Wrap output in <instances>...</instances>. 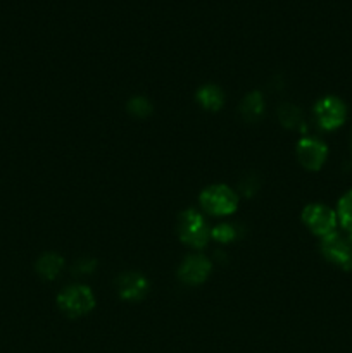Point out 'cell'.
<instances>
[{"label": "cell", "mask_w": 352, "mask_h": 353, "mask_svg": "<svg viewBox=\"0 0 352 353\" xmlns=\"http://www.w3.org/2000/svg\"><path fill=\"white\" fill-rule=\"evenodd\" d=\"M349 240V264H347V271H352V234H347Z\"/></svg>", "instance_id": "17"}, {"label": "cell", "mask_w": 352, "mask_h": 353, "mask_svg": "<svg viewBox=\"0 0 352 353\" xmlns=\"http://www.w3.org/2000/svg\"><path fill=\"white\" fill-rule=\"evenodd\" d=\"M200 207L211 216H231L238 207L237 193L231 192L226 185H211L202 190L199 196Z\"/></svg>", "instance_id": "1"}, {"label": "cell", "mask_w": 352, "mask_h": 353, "mask_svg": "<svg viewBox=\"0 0 352 353\" xmlns=\"http://www.w3.org/2000/svg\"><path fill=\"white\" fill-rule=\"evenodd\" d=\"M351 148H352V133H351Z\"/></svg>", "instance_id": "18"}, {"label": "cell", "mask_w": 352, "mask_h": 353, "mask_svg": "<svg viewBox=\"0 0 352 353\" xmlns=\"http://www.w3.org/2000/svg\"><path fill=\"white\" fill-rule=\"evenodd\" d=\"M211 271H213V264H211L209 259H206L204 255H190L179 265L178 278L185 285L195 286L206 281Z\"/></svg>", "instance_id": "7"}, {"label": "cell", "mask_w": 352, "mask_h": 353, "mask_svg": "<svg viewBox=\"0 0 352 353\" xmlns=\"http://www.w3.org/2000/svg\"><path fill=\"white\" fill-rule=\"evenodd\" d=\"M211 238L219 241V243H230V241H233L237 238V230L231 224H217L216 228L211 230Z\"/></svg>", "instance_id": "15"}, {"label": "cell", "mask_w": 352, "mask_h": 353, "mask_svg": "<svg viewBox=\"0 0 352 353\" xmlns=\"http://www.w3.org/2000/svg\"><path fill=\"white\" fill-rule=\"evenodd\" d=\"M128 110H130L133 116L145 117L147 114H150V103H148V100L144 99V97H135V99H131L130 103H128Z\"/></svg>", "instance_id": "16"}, {"label": "cell", "mask_w": 352, "mask_h": 353, "mask_svg": "<svg viewBox=\"0 0 352 353\" xmlns=\"http://www.w3.org/2000/svg\"><path fill=\"white\" fill-rule=\"evenodd\" d=\"M302 221L311 233L316 236H328V234L335 233L337 230L338 217L335 210L330 207L323 205V203H309L306 209L302 210Z\"/></svg>", "instance_id": "4"}, {"label": "cell", "mask_w": 352, "mask_h": 353, "mask_svg": "<svg viewBox=\"0 0 352 353\" xmlns=\"http://www.w3.org/2000/svg\"><path fill=\"white\" fill-rule=\"evenodd\" d=\"M295 152L300 165L309 169V171H317V169L323 168L328 155L326 145L323 141L316 140V138H302V140H299Z\"/></svg>", "instance_id": "6"}, {"label": "cell", "mask_w": 352, "mask_h": 353, "mask_svg": "<svg viewBox=\"0 0 352 353\" xmlns=\"http://www.w3.org/2000/svg\"><path fill=\"white\" fill-rule=\"evenodd\" d=\"M197 102H199L206 110L216 112V110H221V107H223L224 93L223 90L217 88V86L206 85L197 92Z\"/></svg>", "instance_id": "10"}, {"label": "cell", "mask_w": 352, "mask_h": 353, "mask_svg": "<svg viewBox=\"0 0 352 353\" xmlns=\"http://www.w3.org/2000/svg\"><path fill=\"white\" fill-rule=\"evenodd\" d=\"M62 269H64V259L57 254H45L37 262V272L43 279L59 278Z\"/></svg>", "instance_id": "11"}, {"label": "cell", "mask_w": 352, "mask_h": 353, "mask_svg": "<svg viewBox=\"0 0 352 353\" xmlns=\"http://www.w3.org/2000/svg\"><path fill=\"white\" fill-rule=\"evenodd\" d=\"M321 254L331 264L347 271L349 264V240L340 233H331L321 238Z\"/></svg>", "instance_id": "8"}, {"label": "cell", "mask_w": 352, "mask_h": 353, "mask_svg": "<svg viewBox=\"0 0 352 353\" xmlns=\"http://www.w3.org/2000/svg\"><path fill=\"white\" fill-rule=\"evenodd\" d=\"M117 292L128 302H138L148 292V281L140 272H124L117 278Z\"/></svg>", "instance_id": "9"}, {"label": "cell", "mask_w": 352, "mask_h": 353, "mask_svg": "<svg viewBox=\"0 0 352 353\" xmlns=\"http://www.w3.org/2000/svg\"><path fill=\"white\" fill-rule=\"evenodd\" d=\"M337 217L338 221H340L342 228H344L349 234H352V190L345 193L340 199V202H338Z\"/></svg>", "instance_id": "13"}, {"label": "cell", "mask_w": 352, "mask_h": 353, "mask_svg": "<svg viewBox=\"0 0 352 353\" xmlns=\"http://www.w3.org/2000/svg\"><path fill=\"white\" fill-rule=\"evenodd\" d=\"M57 305L66 316L81 317L86 316L95 307V296L88 286L75 285L62 290L57 296Z\"/></svg>", "instance_id": "3"}, {"label": "cell", "mask_w": 352, "mask_h": 353, "mask_svg": "<svg viewBox=\"0 0 352 353\" xmlns=\"http://www.w3.org/2000/svg\"><path fill=\"white\" fill-rule=\"evenodd\" d=\"M240 112L242 116H244V119H247L248 123H255L257 119H261L262 114H264V100H262L261 93H248V95L242 100Z\"/></svg>", "instance_id": "12"}, {"label": "cell", "mask_w": 352, "mask_h": 353, "mask_svg": "<svg viewBox=\"0 0 352 353\" xmlns=\"http://www.w3.org/2000/svg\"><path fill=\"white\" fill-rule=\"evenodd\" d=\"M314 117L321 130L333 131L345 123L347 109H345V103L337 97H324L314 105Z\"/></svg>", "instance_id": "5"}, {"label": "cell", "mask_w": 352, "mask_h": 353, "mask_svg": "<svg viewBox=\"0 0 352 353\" xmlns=\"http://www.w3.org/2000/svg\"><path fill=\"white\" fill-rule=\"evenodd\" d=\"M280 121L286 128H299L302 124V112L295 105L286 103L280 109Z\"/></svg>", "instance_id": "14"}, {"label": "cell", "mask_w": 352, "mask_h": 353, "mask_svg": "<svg viewBox=\"0 0 352 353\" xmlns=\"http://www.w3.org/2000/svg\"><path fill=\"white\" fill-rule=\"evenodd\" d=\"M178 236L192 248H204L211 240V228L204 221L202 214L188 209L178 217Z\"/></svg>", "instance_id": "2"}]
</instances>
